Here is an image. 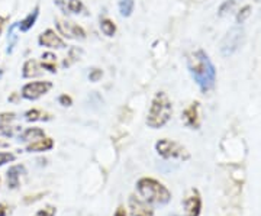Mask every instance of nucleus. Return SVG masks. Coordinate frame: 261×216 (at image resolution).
I'll use <instances>...</instances> for the list:
<instances>
[{
  "label": "nucleus",
  "mask_w": 261,
  "mask_h": 216,
  "mask_svg": "<svg viewBox=\"0 0 261 216\" xmlns=\"http://www.w3.org/2000/svg\"><path fill=\"white\" fill-rule=\"evenodd\" d=\"M187 68L199 89L206 93L214 89L216 82V71L209 56L203 49H196L187 57Z\"/></svg>",
  "instance_id": "1"
},
{
  "label": "nucleus",
  "mask_w": 261,
  "mask_h": 216,
  "mask_svg": "<svg viewBox=\"0 0 261 216\" xmlns=\"http://www.w3.org/2000/svg\"><path fill=\"white\" fill-rule=\"evenodd\" d=\"M173 116V103L166 92H159L154 96L148 115H147V125L152 129H160L166 126Z\"/></svg>",
  "instance_id": "2"
},
{
  "label": "nucleus",
  "mask_w": 261,
  "mask_h": 216,
  "mask_svg": "<svg viewBox=\"0 0 261 216\" xmlns=\"http://www.w3.org/2000/svg\"><path fill=\"white\" fill-rule=\"evenodd\" d=\"M137 192L142 200L149 205H166L171 199V193L163 183L151 177H142L137 183Z\"/></svg>",
  "instance_id": "3"
},
{
  "label": "nucleus",
  "mask_w": 261,
  "mask_h": 216,
  "mask_svg": "<svg viewBox=\"0 0 261 216\" xmlns=\"http://www.w3.org/2000/svg\"><path fill=\"white\" fill-rule=\"evenodd\" d=\"M155 151L160 157H163L166 160H171V158L187 160L190 157L186 147H183L181 144L173 141V140H167V138H163L155 142Z\"/></svg>",
  "instance_id": "4"
},
{
  "label": "nucleus",
  "mask_w": 261,
  "mask_h": 216,
  "mask_svg": "<svg viewBox=\"0 0 261 216\" xmlns=\"http://www.w3.org/2000/svg\"><path fill=\"white\" fill-rule=\"evenodd\" d=\"M57 32L65 39H71V41H83L86 39V31L82 25L75 23L73 20L68 19H56Z\"/></svg>",
  "instance_id": "5"
},
{
  "label": "nucleus",
  "mask_w": 261,
  "mask_h": 216,
  "mask_svg": "<svg viewBox=\"0 0 261 216\" xmlns=\"http://www.w3.org/2000/svg\"><path fill=\"white\" fill-rule=\"evenodd\" d=\"M51 89H53V83L49 80H35L23 85L19 94L27 100H38L42 96H45Z\"/></svg>",
  "instance_id": "6"
},
{
  "label": "nucleus",
  "mask_w": 261,
  "mask_h": 216,
  "mask_svg": "<svg viewBox=\"0 0 261 216\" xmlns=\"http://www.w3.org/2000/svg\"><path fill=\"white\" fill-rule=\"evenodd\" d=\"M38 44L41 47L49 48V49H65L67 44H65L64 38L61 37L56 29L48 28L44 32L39 34L38 37Z\"/></svg>",
  "instance_id": "7"
},
{
  "label": "nucleus",
  "mask_w": 261,
  "mask_h": 216,
  "mask_svg": "<svg viewBox=\"0 0 261 216\" xmlns=\"http://www.w3.org/2000/svg\"><path fill=\"white\" fill-rule=\"evenodd\" d=\"M243 38H244V31L243 28H232L228 34H226V37L222 41V54L224 56H229V54H232L235 52L238 48L241 47V44H243Z\"/></svg>",
  "instance_id": "8"
},
{
  "label": "nucleus",
  "mask_w": 261,
  "mask_h": 216,
  "mask_svg": "<svg viewBox=\"0 0 261 216\" xmlns=\"http://www.w3.org/2000/svg\"><path fill=\"white\" fill-rule=\"evenodd\" d=\"M56 6L64 15H83L89 16V12L86 9L82 0H54Z\"/></svg>",
  "instance_id": "9"
},
{
  "label": "nucleus",
  "mask_w": 261,
  "mask_h": 216,
  "mask_svg": "<svg viewBox=\"0 0 261 216\" xmlns=\"http://www.w3.org/2000/svg\"><path fill=\"white\" fill-rule=\"evenodd\" d=\"M129 210L130 216H154V210L149 203L137 196L129 198Z\"/></svg>",
  "instance_id": "10"
},
{
  "label": "nucleus",
  "mask_w": 261,
  "mask_h": 216,
  "mask_svg": "<svg viewBox=\"0 0 261 216\" xmlns=\"http://www.w3.org/2000/svg\"><path fill=\"white\" fill-rule=\"evenodd\" d=\"M181 119L186 126L197 129L200 125V116H199V102H193L187 107L186 111L181 115Z\"/></svg>",
  "instance_id": "11"
},
{
  "label": "nucleus",
  "mask_w": 261,
  "mask_h": 216,
  "mask_svg": "<svg viewBox=\"0 0 261 216\" xmlns=\"http://www.w3.org/2000/svg\"><path fill=\"white\" fill-rule=\"evenodd\" d=\"M185 207H186V216H199L200 209H202V200L197 190H192L190 195L185 200Z\"/></svg>",
  "instance_id": "12"
},
{
  "label": "nucleus",
  "mask_w": 261,
  "mask_h": 216,
  "mask_svg": "<svg viewBox=\"0 0 261 216\" xmlns=\"http://www.w3.org/2000/svg\"><path fill=\"white\" fill-rule=\"evenodd\" d=\"M27 174V170L23 166H12L8 173H6V181H8V187L12 190H16L20 186V176Z\"/></svg>",
  "instance_id": "13"
},
{
  "label": "nucleus",
  "mask_w": 261,
  "mask_h": 216,
  "mask_svg": "<svg viewBox=\"0 0 261 216\" xmlns=\"http://www.w3.org/2000/svg\"><path fill=\"white\" fill-rule=\"evenodd\" d=\"M42 74H44V70H42L41 63L38 60L31 58L28 61H25V64L22 67V77L23 78H37Z\"/></svg>",
  "instance_id": "14"
},
{
  "label": "nucleus",
  "mask_w": 261,
  "mask_h": 216,
  "mask_svg": "<svg viewBox=\"0 0 261 216\" xmlns=\"http://www.w3.org/2000/svg\"><path fill=\"white\" fill-rule=\"evenodd\" d=\"M54 148V140L49 138V137H44L38 141L31 142L27 145L25 151L27 152H45V151H49Z\"/></svg>",
  "instance_id": "15"
},
{
  "label": "nucleus",
  "mask_w": 261,
  "mask_h": 216,
  "mask_svg": "<svg viewBox=\"0 0 261 216\" xmlns=\"http://www.w3.org/2000/svg\"><path fill=\"white\" fill-rule=\"evenodd\" d=\"M23 116L27 122H48L54 118L51 113L42 109H29L23 113Z\"/></svg>",
  "instance_id": "16"
},
{
  "label": "nucleus",
  "mask_w": 261,
  "mask_h": 216,
  "mask_svg": "<svg viewBox=\"0 0 261 216\" xmlns=\"http://www.w3.org/2000/svg\"><path fill=\"white\" fill-rule=\"evenodd\" d=\"M38 16H39V5H37L34 10H31L20 22H18L19 32H28L29 29L34 28V25L37 23Z\"/></svg>",
  "instance_id": "17"
},
{
  "label": "nucleus",
  "mask_w": 261,
  "mask_h": 216,
  "mask_svg": "<svg viewBox=\"0 0 261 216\" xmlns=\"http://www.w3.org/2000/svg\"><path fill=\"white\" fill-rule=\"evenodd\" d=\"M44 137H47V135H45V131L41 129V128L34 126V128H27L25 131L20 132V133H19V141L31 144V142L38 141V140H41V138H44Z\"/></svg>",
  "instance_id": "18"
},
{
  "label": "nucleus",
  "mask_w": 261,
  "mask_h": 216,
  "mask_svg": "<svg viewBox=\"0 0 261 216\" xmlns=\"http://www.w3.org/2000/svg\"><path fill=\"white\" fill-rule=\"evenodd\" d=\"M41 67L42 70L45 71L47 70L48 73H57V56L54 52H44L42 57H41Z\"/></svg>",
  "instance_id": "19"
},
{
  "label": "nucleus",
  "mask_w": 261,
  "mask_h": 216,
  "mask_svg": "<svg viewBox=\"0 0 261 216\" xmlns=\"http://www.w3.org/2000/svg\"><path fill=\"white\" fill-rule=\"evenodd\" d=\"M22 132V126L12 125V123H0V137L13 138Z\"/></svg>",
  "instance_id": "20"
},
{
  "label": "nucleus",
  "mask_w": 261,
  "mask_h": 216,
  "mask_svg": "<svg viewBox=\"0 0 261 216\" xmlns=\"http://www.w3.org/2000/svg\"><path fill=\"white\" fill-rule=\"evenodd\" d=\"M100 31H102L103 35H106V37H113L115 34H116V23L113 22L112 19L109 18H105L100 20Z\"/></svg>",
  "instance_id": "21"
},
{
  "label": "nucleus",
  "mask_w": 261,
  "mask_h": 216,
  "mask_svg": "<svg viewBox=\"0 0 261 216\" xmlns=\"http://www.w3.org/2000/svg\"><path fill=\"white\" fill-rule=\"evenodd\" d=\"M119 12L123 18H129L135 9V0H119Z\"/></svg>",
  "instance_id": "22"
},
{
  "label": "nucleus",
  "mask_w": 261,
  "mask_h": 216,
  "mask_svg": "<svg viewBox=\"0 0 261 216\" xmlns=\"http://www.w3.org/2000/svg\"><path fill=\"white\" fill-rule=\"evenodd\" d=\"M83 54V49L79 47H71L70 48V51H68V56L64 60V63H63V67H70L73 63L75 61H79L80 60V57Z\"/></svg>",
  "instance_id": "23"
},
{
  "label": "nucleus",
  "mask_w": 261,
  "mask_h": 216,
  "mask_svg": "<svg viewBox=\"0 0 261 216\" xmlns=\"http://www.w3.org/2000/svg\"><path fill=\"white\" fill-rule=\"evenodd\" d=\"M16 160V155L12 154V152H8V151H0V167L8 164V163H13Z\"/></svg>",
  "instance_id": "24"
},
{
  "label": "nucleus",
  "mask_w": 261,
  "mask_h": 216,
  "mask_svg": "<svg viewBox=\"0 0 261 216\" xmlns=\"http://www.w3.org/2000/svg\"><path fill=\"white\" fill-rule=\"evenodd\" d=\"M56 213H57L56 207L51 206V205H48V206L39 209L34 216H56Z\"/></svg>",
  "instance_id": "25"
},
{
  "label": "nucleus",
  "mask_w": 261,
  "mask_h": 216,
  "mask_svg": "<svg viewBox=\"0 0 261 216\" xmlns=\"http://www.w3.org/2000/svg\"><path fill=\"white\" fill-rule=\"evenodd\" d=\"M102 77H103V71L100 70V68H92V70H90V73H89V80H90L92 83H97Z\"/></svg>",
  "instance_id": "26"
},
{
  "label": "nucleus",
  "mask_w": 261,
  "mask_h": 216,
  "mask_svg": "<svg viewBox=\"0 0 261 216\" xmlns=\"http://www.w3.org/2000/svg\"><path fill=\"white\" fill-rule=\"evenodd\" d=\"M16 113L13 112H2L0 113V123H12L16 119Z\"/></svg>",
  "instance_id": "27"
},
{
  "label": "nucleus",
  "mask_w": 261,
  "mask_h": 216,
  "mask_svg": "<svg viewBox=\"0 0 261 216\" xmlns=\"http://www.w3.org/2000/svg\"><path fill=\"white\" fill-rule=\"evenodd\" d=\"M58 103L61 104V106H64V107H70V106L73 104V99H71V96H68L67 93H64L58 97Z\"/></svg>",
  "instance_id": "28"
},
{
  "label": "nucleus",
  "mask_w": 261,
  "mask_h": 216,
  "mask_svg": "<svg viewBox=\"0 0 261 216\" xmlns=\"http://www.w3.org/2000/svg\"><path fill=\"white\" fill-rule=\"evenodd\" d=\"M248 13H250V6H245V8L243 9V13H240V15H238V22H243L244 18H245V16H248Z\"/></svg>",
  "instance_id": "29"
},
{
  "label": "nucleus",
  "mask_w": 261,
  "mask_h": 216,
  "mask_svg": "<svg viewBox=\"0 0 261 216\" xmlns=\"http://www.w3.org/2000/svg\"><path fill=\"white\" fill-rule=\"evenodd\" d=\"M8 16H2L0 15V35L3 34V29H5V25H6V22H8Z\"/></svg>",
  "instance_id": "30"
},
{
  "label": "nucleus",
  "mask_w": 261,
  "mask_h": 216,
  "mask_svg": "<svg viewBox=\"0 0 261 216\" xmlns=\"http://www.w3.org/2000/svg\"><path fill=\"white\" fill-rule=\"evenodd\" d=\"M8 212H9V207L5 203H0V216H8Z\"/></svg>",
  "instance_id": "31"
},
{
  "label": "nucleus",
  "mask_w": 261,
  "mask_h": 216,
  "mask_svg": "<svg viewBox=\"0 0 261 216\" xmlns=\"http://www.w3.org/2000/svg\"><path fill=\"white\" fill-rule=\"evenodd\" d=\"M113 216H126V210H125V207L119 206L116 209V212H115V215Z\"/></svg>",
  "instance_id": "32"
},
{
  "label": "nucleus",
  "mask_w": 261,
  "mask_h": 216,
  "mask_svg": "<svg viewBox=\"0 0 261 216\" xmlns=\"http://www.w3.org/2000/svg\"><path fill=\"white\" fill-rule=\"evenodd\" d=\"M16 97H18V93H13L9 97V102H16Z\"/></svg>",
  "instance_id": "33"
},
{
  "label": "nucleus",
  "mask_w": 261,
  "mask_h": 216,
  "mask_svg": "<svg viewBox=\"0 0 261 216\" xmlns=\"http://www.w3.org/2000/svg\"><path fill=\"white\" fill-rule=\"evenodd\" d=\"M5 147H9V144H8V142L0 141V148H5Z\"/></svg>",
  "instance_id": "34"
},
{
  "label": "nucleus",
  "mask_w": 261,
  "mask_h": 216,
  "mask_svg": "<svg viewBox=\"0 0 261 216\" xmlns=\"http://www.w3.org/2000/svg\"><path fill=\"white\" fill-rule=\"evenodd\" d=\"M171 216H177V215H171Z\"/></svg>",
  "instance_id": "35"
}]
</instances>
